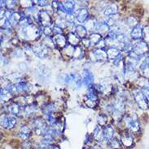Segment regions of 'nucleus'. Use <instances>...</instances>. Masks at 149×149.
<instances>
[{
	"label": "nucleus",
	"instance_id": "3",
	"mask_svg": "<svg viewBox=\"0 0 149 149\" xmlns=\"http://www.w3.org/2000/svg\"><path fill=\"white\" fill-rule=\"evenodd\" d=\"M62 80L65 85H72L76 86L77 88L81 87V86L83 84L81 76L77 73H69L65 74L62 76Z\"/></svg>",
	"mask_w": 149,
	"mask_h": 149
},
{
	"label": "nucleus",
	"instance_id": "23",
	"mask_svg": "<svg viewBox=\"0 0 149 149\" xmlns=\"http://www.w3.org/2000/svg\"><path fill=\"white\" fill-rule=\"evenodd\" d=\"M8 109V112L12 115H14L16 117H20L22 109H21V106L18 103H12V104H11L9 105Z\"/></svg>",
	"mask_w": 149,
	"mask_h": 149
},
{
	"label": "nucleus",
	"instance_id": "47",
	"mask_svg": "<svg viewBox=\"0 0 149 149\" xmlns=\"http://www.w3.org/2000/svg\"><path fill=\"white\" fill-rule=\"evenodd\" d=\"M81 43L85 47H91V43H90V41H89L88 38H86L81 39Z\"/></svg>",
	"mask_w": 149,
	"mask_h": 149
},
{
	"label": "nucleus",
	"instance_id": "14",
	"mask_svg": "<svg viewBox=\"0 0 149 149\" xmlns=\"http://www.w3.org/2000/svg\"><path fill=\"white\" fill-rule=\"evenodd\" d=\"M73 16H74L75 20H77L78 23H80V24L85 23L89 18L88 9L86 8H78L75 11Z\"/></svg>",
	"mask_w": 149,
	"mask_h": 149
},
{
	"label": "nucleus",
	"instance_id": "20",
	"mask_svg": "<svg viewBox=\"0 0 149 149\" xmlns=\"http://www.w3.org/2000/svg\"><path fill=\"white\" fill-rule=\"evenodd\" d=\"M66 38H67V41H68V44L71 47H75L80 44L81 38L74 32L69 33Z\"/></svg>",
	"mask_w": 149,
	"mask_h": 149
},
{
	"label": "nucleus",
	"instance_id": "40",
	"mask_svg": "<svg viewBox=\"0 0 149 149\" xmlns=\"http://www.w3.org/2000/svg\"><path fill=\"white\" fill-rule=\"evenodd\" d=\"M149 67V56H146L144 58V60L142 61L141 65L139 66V69L140 70H143V69H147V68H148Z\"/></svg>",
	"mask_w": 149,
	"mask_h": 149
},
{
	"label": "nucleus",
	"instance_id": "45",
	"mask_svg": "<svg viewBox=\"0 0 149 149\" xmlns=\"http://www.w3.org/2000/svg\"><path fill=\"white\" fill-rule=\"evenodd\" d=\"M34 3H35L38 6H40V7H42V8L48 5V1H45V0H42V1L38 0V1H35Z\"/></svg>",
	"mask_w": 149,
	"mask_h": 149
},
{
	"label": "nucleus",
	"instance_id": "11",
	"mask_svg": "<svg viewBox=\"0 0 149 149\" xmlns=\"http://www.w3.org/2000/svg\"><path fill=\"white\" fill-rule=\"evenodd\" d=\"M38 21L39 22L41 26H42V28L46 27H51V25L52 24V19L51 16L49 15V13L45 10H42L38 12Z\"/></svg>",
	"mask_w": 149,
	"mask_h": 149
},
{
	"label": "nucleus",
	"instance_id": "28",
	"mask_svg": "<svg viewBox=\"0 0 149 149\" xmlns=\"http://www.w3.org/2000/svg\"><path fill=\"white\" fill-rule=\"evenodd\" d=\"M97 24L98 22L95 18H93V17H89L88 20L85 22V28L86 29L87 32H92L94 30L96 29Z\"/></svg>",
	"mask_w": 149,
	"mask_h": 149
},
{
	"label": "nucleus",
	"instance_id": "13",
	"mask_svg": "<svg viewBox=\"0 0 149 149\" xmlns=\"http://www.w3.org/2000/svg\"><path fill=\"white\" fill-rule=\"evenodd\" d=\"M32 51L36 56L39 57L41 59H44L46 57L48 56L49 48H47L42 43L33 45L32 47Z\"/></svg>",
	"mask_w": 149,
	"mask_h": 149
},
{
	"label": "nucleus",
	"instance_id": "29",
	"mask_svg": "<svg viewBox=\"0 0 149 149\" xmlns=\"http://www.w3.org/2000/svg\"><path fill=\"white\" fill-rule=\"evenodd\" d=\"M73 32L76 33L77 36L80 38L81 39H83L86 38V34H87V30L85 28V26L81 25V24H77L74 28V31Z\"/></svg>",
	"mask_w": 149,
	"mask_h": 149
},
{
	"label": "nucleus",
	"instance_id": "18",
	"mask_svg": "<svg viewBox=\"0 0 149 149\" xmlns=\"http://www.w3.org/2000/svg\"><path fill=\"white\" fill-rule=\"evenodd\" d=\"M143 27L142 26V24H137L130 31V37H131V38L135 41L142 40L143 39Z\"/></svg>",
	"mask_w": 149,
	"mask_h": 149
},
{
	"label": "nucleus",
	"instance_id": "38",
	"mask_svg": "<svg viewBox=\"0 0 149 149\" xmlns=\"http://www.w3.org/2000/svg\"><path fill=\"white\" fill-rule=\"evenodd\" d=\"M143 40H144L148 44L149 43V25L143 27Z\"/></svg>",
	"mask_w": 149,
	"mask_h": 149
},
{
	"label": "nucleus",
	"instance_id": "5",
	"mask_svg": "<svg viewBox=\"0 0 149 149\" xmlns=\"http://www.w3.org/2000/svg\"><path fill=\"white\" fill-rule=\"evenodd\" d=\"M125 123L132 134H139L141 131L140 122L135 114L128 115L125 117Z\"/></svg>",
	"mask_w": 149,
	"mask_h": 149
},
{
	"label": "nucleus",
	"instance_id": "12",
	"mask_svg": "<svg viewBox=\"0 0 149 149\" xmlns=\"http://www.w3.org/2000/svg\"><path fill=\"white\" fill-rule=\"evenodd\" d=\"M17 123L16 117L3 115L1 117V125L5 130H12L16 126Z\"/></svg>",
	"mask_w": 149,
	"mask_h": 149
},
{
	"label": "nucleus",
	"instance_id": "37",
	"mask_svg": "<svg viewBox=\"0 0 149 149\" xmlns=\"http://www.w3.org/2000/svg\"><path fill=\"white\" fill-rule=\"evenodd\" d=\"M97 122L99 125H100L102 127H104L105 125H107L108 122V116L105 113H100L98 115L97 117Z\"/></svg>",
	"mask_w": 149,
	"mask_h": 149
},
{
	"label": "nucleus",
	"instance_id": "25",
	"mask_svg": "<svg viewBox=\"0 0 149 149\" xmlns=\"http://www.w3.org/2000/svg\"><path fill=\"white\" fill-rule=\"evenodd\" d=\"M23 16H24V13H22V12H14L12 13V16L9 19V21H10L12 27H14V26L20 24V20L22 19Z\"/></svg>",
	"mask_w": 149,
	"mask_h": 149
},
{
	"label": "nucleus",
	"instance_id": "48",
	"mask_svg": "<svg viewBox=\"0 0 149 149\" xmlns=\"http://www.w3.org/2000/svg\"><path fill=\"white\" fill-rule=\"evenodd\" d=\"M87 149H102L100 147H99V146H95V147H91V148H89Z\"/></svg>",
	"mask_w": 149,
	"mask_h": 149
},
{
	"label": "nucleus",
	"instance_id": "43",
	"mask_svg": "<svg viewBox=\"0 0 149 149\" xmlns=\"http://www.w3.org/2000/svg\"><path fill=\"white\" fill-rule=\"evenodd\" d=\"M13 56L16 57V58H21V57H23V52H22V50L18 48L16 49L14 51V53H13Z\"/></svg>",
	"mask_w": 149,
	"mask_h": 149
},
{
	"label": "nucleus",
	"instance_id": "16",
	"mask_svg": "<svg viewBox=\"0 0 149 149\" xmlns=\"http://www.w3.org/2000/svg\"><path fill=\"white\" fill-rule=\"evenodd\" d=\"M81 78H82V83L85 86H92L95 80V77L89 69H84L81 73Z\"/></svg>",
	"mask_w": 149,
	"mask_h": 149
},
{
	"label": "nucleus",
	"instance_id": "46",
	"mask_svg": "<svg viewBox=\"0 0 149 149\" xmlns=\"http://www.w3.org/2000/svg\"><path fill=\"white\" fill-rule=\"evenodd\" d=\"M142 91V92L143 94V95L146 98L147 101L148 102L149 104V90L148 89H140Z\"/></svg>",
	"mask_w": 149,
	"mask_h": 149
},
{
	"label": "nucleus",
	"instance_id": "22",
	"mask_svg": "<svg viewBox=\"0 0 149 149\" xmlns=\"http://www.w3.org/2000/svg\"><path fill=\"white\" fill-rule=\"evenodd\" d=\"M95 30L98 33H100L103 36V35H108V33L111 29H110V26L107 24L106 21H100V22H98Z\"/></svg>",
	"mask_w": 149,
	"mask_h": 149
},
{
	"label": "nucleus",
	"instance_id": "27",
	"mask_svg": "<svg viewBox=\"0 0 149 149\" xmlns=\"http://www.w3.org/2000/svg\"><path fill=\"white\" fill-rule=\"evenodd\" d=\"M88 39L90 41V43H91V47H96L97 45L103 40V37L98 33H94L88 37Z\"/></svg>",
	"mask_w": 149,
	"mask_h": 149
},
{
	"label": "nucleus",
	"instance_id": "1",
	"mask_svg": "<svg viewBox=\"0 0 149 149\" xmlns=\"http://www.w3.org/2000/svg\"><path fill=\"white\" fill-rule=\"evenodd\" d=\"M20 29V33L26 42H34L38 40L42 34V29H40V27L34 24Z\"/></svg>",
	"mask_w": 149,
	"mask_h": 149
},
{
	"label": "nucleus",
	"instance_id": "2",
	"mask_svg": "<svg viewBox=\"0 0 149 149\" xmlns=\"http://www.w3.org/2000/svg\"><path fill=\"white\" fill-rule=\"evenodd\" d=\"M108 110L115 121H121L125 114V104L121 98H117L108 106Z\"/></svg>",
	"mask_w": 149,
	"mask_h": 149
},
{
	"label": "nucleus",
	"instance_id": "9",
	"mask_svg": "<svg viewBox=\"0 0 149 149\" xmlns=\"http://www.w3.org/2000/svg\"><path fill=\"white\" fill-rule=\"evenodd\" d=\"M90 57L93 62H99V63H104L109 59L105 49H93L92 52L90 53Z\"/></svg>",
	"mask_w": 149,
	"mask_h": 149
},
{
	"label": "nucleus",
	"instance_id": "34",
	"mask_svg": "<svg viewBox=\"0 0 149 149\" xmlns=\"http://www.w3.org/2000/svg\"><path fill=\"white\" fill-rule=\"evenodd\" d=\"M137 84L140 89H148L149 90V79L145 77H139L137 80Z\"/></svg>",
	"mask_w": 149,
	"mask_h": 149
},
{
	"label": "nucleus",
	"instance_id": "32",
	"mask_svg": "<svg viewBox=\"0 0 149 149\" xmlns=\"http://www.w3.org/2000/svg\"><path fill=\"white\" fill-rule=\"evenodd\" d=\"M85 55V51L84 48L82 46H77V47H74V50H73V57L76 60H81L84 57Z\"/></svg>",
	"mask_w": 149,
	"mask_h": 149
},
{
	"label": "nucleus",
	"instance_id": "21",
	"mask_svg": "<svg viewBox=\"0 0 149 149\" xmlns=\"http://www.w3.org/2000/svg\"><path fill=\"white\" fill-rule=\"evenodd\" d=\"M102 132H103V137L105 141H107V143L111 140L113 138L114 135V129L112 125H105L104 127H103L102 129Z\"/></svg>",
	"mask_w": 149,
	"mask_h": 149
},
{
	"label": "nucleus",
	"instance_id": "36",
	"mask_svg": "<svg viewBox=\"0 0 149 149\" xmlns=\"http://www.w3.org/2000/svg\"><path fill=\"white\" fill-rule=\"evenodd\" d=\"M108 144L112 149H121V147H122L121 140L116 138H113L111 140H109L108 142Z\"/></svg>",
	"mask_w": 149,
	"mask_h": 149
},
{
	"label": "nucleus",
	"instance_id": "19",
	"mask_svg": "<svg viewBox=\"0 0 149 149\" xmlns=\"http://www.w3.org/2000/svg\"><path fill=\"white\" fill-rule=\"evenodd\" d=\"M121 142L122 146H124L125 148H132L134 145V139L132 135L130 133H123L121 134Z\"/></svg>",
	"mask_w": 149,
	"mask_h": 149
},
{
	"label": "nucleus",
	"instance_id": "4",
	"mask_svg": "<svg viewBox=\"0 0 149 149\" xmlns=\"http://www.w3.org/2000/svg\"><path fill=\"white\" fill-rule=\"evenodd\" d=\"M6 88L14 95H20V94L29 92L30 89V86L25 81H24L18 83H12V84L8 85V87Z\"/></svg>",
	"mask_w": 149,
	"mask_h": 149
},
{
	"label": "nucleus",
	"instance_id": "39",
	"mask_svg": "<svg viewBox=\"0 0 149 149\" xmlns=\"http://www.w3.org/2000/svg\"><path fill=\"white\" fill-rule=\"evenodd\" d=\"M42 34H44L46 37L53 38L54 33H53L52 28H51V27H46V28H43L42 29Z\"/></svg>",
	"mask_w": 149,
	"mask_h": 149
},
{
	"label": "nucleus",
	"instance_id": "41",
	"mask_svg": "<svg viewBox=\"0 0 149 149\" xmlns=\"http://www.w3.org/2000/svg\"><path fill=\"white\" fill-rule=\"evenodd\" d=\"M53 33L54 35H57V34H63V29L61 28L60 26H58L56 24H55L52 27Z\"/></svg>",
	"mask_w": 149,
	"mask_h": 149
},
{
	"label": "nucleus",
	"instance_id": "26",
	"mask_svg": "<svg viewBox=\"0 0 149 149\" xmlns=\"http://www.w3.org/2000/svg\"><path fill=\"white\" fill-rule=\"evenodd\" d=\"M18 135L20 139L26 141V140H28L31 135V129L27 125H24L23 127H21V129L20 130V131L18 133Z\"/></svg>",
	"mask_w": 149,
	"mask_h": 149
},
{
	"label": "nucleus",
	"instance_id": "6",
	"mask_svg": "<svg viewBox=\"0 0 149 149\" xmlns=\"http://www.w3.org/2000/svg\"><path fill=\"white\" fill-rule=\"evenodd\" d=\"M51 70L45 65H41L35 70V77L42 84L48 83L51 78Z\"/></svg>",
	"mask_w": 149,
	"mask_h": 149
},
{
	"label": "nucleus",
	"instance_id": "15",
	"mask_svg": "<svg viewBox=\"0 0 149 149\" xmlns=\"http://www.w3.org/2000/svg\"><path fill=\"white\" fill-rule=\"evenodd\" d=\"M52 38L56 48L63 50V49L67 47L68 41H67V38L65 35H63V34H57V35H54Z\"/></svg>",
	"mask_w": 149,
	"mask_h": 149
},
{
	"label": "nucleus",
	"instance_id": "31",
	"mask_svg": "<svg viewBox=\"0 0 149 149\" xmlns=\"http://www.w3.org/2000/svg\"><path fill=\"white\" fill-rule=\"evenodd\" d=\"M106 52H107L108 57L109 59L113 60V61L121 55V51L119 49L116 48V47H109V48L106 49Z\"/></svg>",
	"mask_w": 149,
	"mask_h": 149
},
{
	"label": "nucleus",
	"instance_id": "35",
	"mask_svg": "<svg viewBox=\"0 0 149 149\" xmlns=\"http://www.w3.org/2000/svg\"><path fill=\"white\" fill-rule=\"evenodd\" d=\"M125 24L127 27H129L130 29H132L134 28L139 23L138 22L137 19L135 17H134V16H128L127 18H125Z\"/></svg>",
	"mask_w": 149,
	"mask_h": 149
},
{
	"label": "nucleus",
	"instance_id": "33",
	"mask_svg": "<svg viewBox=\"0 0 149 149\" xmlns=\"http://www.w3.org/2000/svg\"><path fill=\"white\" fill-rule=\"evenodd\" d=\"M37 110V106L35 104H28L24 107L23 109V112L25 114L26 117H29L31 116L32 114L36 112Z\"/></svg>",
	"mask_w": 149,
	"mask_h": 149
},
{
	"label": "nucleus",
	"instance_id": "30",
	"mask_svg": "<svg viewBox=\"0 0 149 149\" xmlns=\"http://www.w3.org/2000/svg\"><path fill=\"white\" fill-rule=\"evenodd\" d=\"M12 97H13V95L6 87L1 88V101H2V103H8L12 100Z\"/></svg>",
	"mask_w": 149,
	"mask_h": 149
},
{
	"label": "nucleus",
	"instance_id": "24",
	"mask_svg": "<svg viewBox=\"0 0 149 149\" xmlns=\"http://www.w3.org/2000/svg\"><path fill=\"white\" fill-rule=\"evenodd\" d=\"M63 3V7L66 15H73L75 12V3L73 1H65Z\"/></svg>",
	"mask_w": 149,
	"mask_h": 149
},
{
	"label": "nucleus",
	"instance_id": "17",
	"mask_svg": "<svg viewBox=\"0 0 149 149\" xmlns=\"http://www.w3.org/2000/svg\"><path fill=\"white\" fill-rule=\"evenodd\" d=\"M119 12L118 6L116 3H110L107 5L104 9V15L109 18L113 17V16L117 15Z\"/></svg>",
	"mask_w": 149,
	"mask_h": 149
},
{
	"label": "nucleus",
	"instance_id": "10",
	"mask_svg": "<svg viewBox=\"0 0 149 149\" xmlns=\"http://www.w3.org/2000/svg\"><path fill=\"white\" fill-rule=\"evenodd\" d=\"M47 127L48 126L47 125V121H45L41 117H37L33 121V131L37 135L43 136Z\"/></svg>",
	"mask_w": 149,
	"mask_h": 149
},
{
	"label": "nucleus",
	"instance_id": "7",
	"mask_svg": "<svg viewBox=\"0 0 149 149\" xmlns=\"http://www.w3.org/2000/svg\"><path fill=\"white\" fill-rule=\"evenodd\" d=\"M132 95L139 109H143V110H148L149 109L148 102L147 101L140 89H134L132 91Z\"/></svg>",
	"mask_w": 149,
	"mask_h": 149
},
{
	"label": "nucleus",
	"instance_id": "42",
	"mask_svg": "<svg viewBox=\"0 0 149 149\" xmlns=\"http://www.w3.org/2000/svg\"><path fill=\"white\" fill-rule=\"evenodd\" d=\"M85 102H86V104L87 105L88 107H90V108H95L97 106V104H98V103H96V102H94V101L91 100H88V99H85Z\"/></svg>",
	"mask_w": 149,
	"mask_h": 149
},
{
	"label": "nucleus",
	"instance_id": "44",
	"mask_svg": "<svg viewBox=\"0 0 149 149\" xmlns=\"http://www.w3.org/2000/svg\"><path fill=\"white\" fill-rule=\"evenodd\" d=\"M39 149H61L60 147L55 144H51V145H42L41 146Z\"/></svg>",
	"mask_w": 149,
	"mask_h": 149
},
{
	"label": "nucleus",
	"instance_id": "8",
	"mask_svg": "<svg viewBox=\"0 0 149 149\" xmlns=\"http://www.w3.org/2000/svg\"><path fill=\"white\" fill-rule=\"evenodd\" d=\"M132 52H134L139 57L143 56L149 52L148 44L143 39L136 41L132 44Z\"/></svg>",
	"mask_w": 149,
	"mask_h": 149
}]
</instances>
